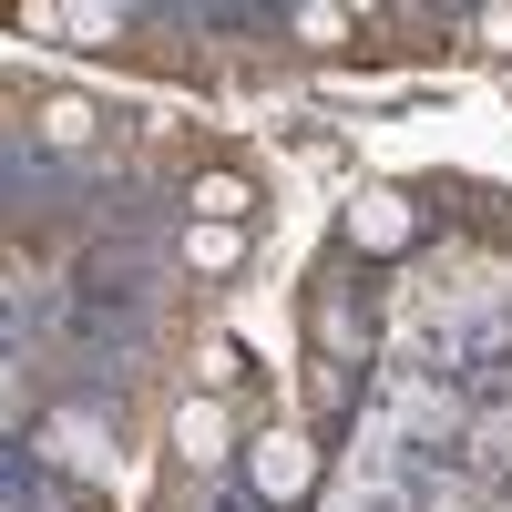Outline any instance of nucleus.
Wrapping results in <instances>:
<instances>
[{"mask_svg":"<svg viewBox=\"0 0 512 512\" xmlns=\"http://www.w3.org/2000/svg\"><path fill=\"white\" fill-rule=\"evenodd\" d=\"M308 472H318V461L297 451V441H256V492L287 502V492H308Z\"/></svg>","mask_w":512,"mask_h":512,"instance_id":"obj_1","label":"nucleus"},{"mask_svg":"<svg viewBox=\"0 0 512 512\" xmlns=\"http://www.w3.org/2000/svg\"><path fill=\"white\" fill-rule=\"evenodd\" d=\"M195 205H216V216H236V205H246V185H236V175H205V185H195Z\"/></svg>","mask_w":512,"mask_h":512,"instance_id":"obj_2","label":"nucleus"}]
</instances>
